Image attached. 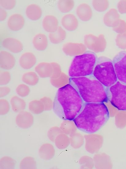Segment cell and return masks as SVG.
Listing matches in <instances>:
<instances>
[{"label":"cell","instance_id":"484cf974","mask_svg":"<svg viewBox=\"0 0 126 169\" xmlns=\"http://www.w3.org/2000/svg\"><path fill=\"white\" fill-rule=\"evenodd\" d=\"M29 108L32 112L37 114L41 113L44 109V107L42 102L37 100L30 102Z\"/></svg>","mask_w":126,"mask_h":169},{"label":"cell","instance_id":"277c9868","mask_svg":"<svg viewBox=\"0 0 126 169\" xmlns=\"http://www.w3.org/2000/svg\"><path fill=\"white\" fill-rule=\"evenodd\" d=\"M97 61L95 54L88 52L75 56L68 72L70 77H78L92 75Z\"/></svg>","mask_w":126,"mask_h":169},{"label":"cell","instance_id":"9c48e42d","mask_svg":"<svg viewBox=\"0 0 126 169\" xmlns=\"http://www.w3.org/2000/svg\"><path fill=\"white\" fill-rule=\"evenodd\" d=\"M7 26L13 31H17L22 28L25 24L23 16L19 14H14L10 16L8 19Z\"/></svg>","mask_w":126,"mask_h":169},{"label":"cell","instance_id":"30bf717a","mask_svg":"<svg viewBox=\"0 0 126 169\" xmlns=\"http://www.w3.org/2000/svg\"><path fill=\"white\" fill-rule=\"evenodd\" d=\"M4 48L13 53H18L23 49V45L21 42L17 39L8 37L4 39L2 42Z\"/></svg>","mask_w":126,"mask_h":169},{"label":"cell","instance_id":"ac0fdd59","mask_svg":"<svg viewBox=\"0 0 126 169\" xmlns=\"http://www.w3.org/2000/svg\"><path fill=\"white\" fill-rule=\"evenodd\" d=\"M38 153L41 159L48 160L53 158L55 154V150L52 145L49 143H45L40 147Z\"/></svg>","mask_w":126,"mask_h":169},{"label":"cell","instance_id":"cb8c5ba5","mask_svg":"<svg viewBox=\"0 0 126 169\" xmlns=\"http://www.w3.org/2000/svg\"><path fill=\"white\" fill-rule=\"evenodd\" d=\"M36 163L31 157H26L21 161L20 164L21 169H34L36 167Z\"/></svg>","mask_w":126,"mask_h":169},{"label":"cell","instance_id":"4dcf8cb0","mask_svg":"<svg viewBox=\"0 0 126 169\" xmlns=\"http://www.w3.org/2000/svg\"><path fill=\"white\" fill-rule=\"evenodd\" d=\"M113 30L119 34L126 32V22L124 20L120 19L116 25L113 27Z\"/></svg>","mask_w":126,"mask_h":169},{"label":"cell","instance_id":"d4e9b609","mask_svg":"<svg viewBox=\"0 0 126 169\" xmlns=\"http://www.w3.org/2000/svg\"><path fill=\"white\" fill-rule=\"evenodd\" d=\"M1 169H13L15 165V162L12 158L6 156L0 159Z\"/></svg>","mask_w":126,"mask_h":169},{"label":"cell","instance_id":"2e32d148","mask_svg":"<svg viewBox=\"0 0 126 169\" xmlns=\"http://www.w3.org/2000/svg\"><path fill=\"white\" fill-rule=\"evenodd\" d=\"M77 14L81 20L87 21L89 20L92 16V11L90 6L86 3H83L77 7Z\"/></svg>","mask_w":126,"mask_h":169},{"label":"cell","instance_id":"44dd1931","mask_svg":"<svg viewBox=\"0 0 126 169\" xmlns=\"http://www.w3.org/2000/svg\"><path fill=\"white\" fill-rule=\"evenodd\" d=\"M32 43L37 50L40 51L44 50L48 45L47 37L44 34L39 33L34 37Z\"/></svg>","mask_w":126,"mask_h":169},{"label":"cell","instance_id":"7c38bea8","mask_svg":"<svg viewBox=\"0 0 126 169\" xmlns=\"http://www.w3.org/2000/svg\"><path fill=\"white\" fill-rule=\"evenodd\" d=\"M42 26L44 30L51 33L55 32L58 28V21L57 18L52 15H47L44 18Z\"/></svg>","mask_w":126,"mask_h":169},{"label":"cell","instance_id":"603a6c76","mask_svg":"<svg viewBox=\"0 0 126 169\" xmlns=\"http://www.w3.org/2000/svg\"><path fill=\"white\" fill-rule=\"evenodd\" d=\"M74 6V2L73 0H59L58 3V7L60 12L62 13H67L73 8Z\"/></svg>","mask_w":126,"mask_h":169},{"label":"cell","instance_id":"4316f807","mask_svg":"<svg viewBox=\"0 0 126 169\" xmlns=\"http://www.w3.org/2000/svg\"><path fill=\"white\" fill-rule=\"evenodd\" d=\"M92 5L95 10L102 12L104 11L108 8L109 2L107 0H93Z\"/></svg>","mask_w":126,"mask_h":169},{"label":"cell","instance_id":"d590c367","mask_svg":"<svg viewBox=\"0 0 126 169\" xmlns=\"http://www.w3.org/2000/svg\"><path fill=\"white\" fill-rule=\"evenodd\" d=\"M42 102L44 105L45 110H48L52 109V103L50 99L45 100H43V102L42 101Z\"/></svg>","mask_w":126,"mask_h":169},{"label":"cell","instance_id":"8d00e7d4","mask_svg":"<svg viewBox=\"0 0 126 169\" xmlns=\"http://www.w3.org/2000/svg\"><path fill=\"white\" fill-rule=\"evenodd\" d=\"M7 13L6 11L2 8H0V21H4L6 18Z\"/></svg>","mask_w":126,"mask_h":169},{"label":"cell","instance_id":"83f0119b","mask_svg":"<svg viewBox=\"0 0 126 169\" xmlns=\"http://www.w3.org/2000/svg\"><path fill=\"white\" fill-rule=\"evenodd\" d=\"M35 69L39 74H48L52 71V67L51 63L41 62L36 67Z\"/></svg>","mask_w":126,"mask_h":169},{"label":"cell","instance_id":"f546056e","mask_svg":"<svg viewBox=\"0 0 126 169\" xmlns=\"http://www.w3.org/2000/svg\"><path fill=\"white\" fill-rule=\"evenodd\" d=\"M116 45L120 48L126 49V32L118 34L116 39Z\"/></svg>","mask_w":126,"mask_h":169},{"label":"cell","instance_id":"9a60e30c","mask_svg":"<svg viewBox=\"0 0 126 169\" xmlns=\"http://www.w3.org/2000/svg\"><path fill=\"white\" fill-rule=\"evenodd\" d=\"M61 22L63 27L69 31L75 30L78 26L77 18L72 14H67L64 15L62 18Z\"/></svg>","mask_w":126,"mask_h":169},{"label":"cell","instance_id":"7402d4cb","mask_svg":"<svg viewBox=\"0 0 126 169\" xmlns=\"http://www.w3.org/2000/svg\"><path fill=\"white\" fill-rule=\"evenodd\" d=\"M66 36L65 31L60 26L55 32L50 33L48 37L50 41L53 44H59L63 42Z\"/></svg>","mask_w":126,"mask_h":169},{"label":"cell","instance_id":"5bb4252c","mask_svg":"<svg viewBox=\"0 0 126 169\" xmlns=\"http://www.w3.org/2000/svg\"><path fill=\"white\" fill-rule=\"evenodd\" d=\"M62 49L67 54L71 55L74 53L84 52L86 49V47L82 43L69 42L64 44Z\"/></svg>","mask_w":126,"mask_h":169},{"label":"cell","instance_id":"8992f818","mask_svg":"<svg viewBox=\"0 0 126 169\" xmlns=\"http://www.w3.org/2000/svg\"><path fill=\"white\" fill-rule=\"evenodd\" d=\"M107 90L111 104L119 110L126 111V84L118 81Z\"/></svg>","mask_w":126,"mask_h":169},{"label":"cell","instance_id":"ba28073f","mask_svg":"<svg viewBox=\"0 0 126 169\" xmlns=\"http://www.w3.org/2000/svg\"><path fill=\"white\" fill-rule=\"evenodd\" d=\"M84 45L88 48L95 52H101L104 50L107 42L104 36L100 34L96 36L92 34L85 35Z\"/></svg>","mask_w":126,"mask_h":169},{"label":"cell","instance_id":"f1b7e54d","mask_svg":"<svg viewBox=\"0 0 126 169\" xmlns=\"http://www.w3.org/2000/svg\"><path fill=\"white\" fill-rule=\"evenodd\" d=\"M12 100L11 105L13 110L16 112H21L24 109L25 104L24 101L21 100Z\"/></svg>","mask_w":126,"mask_h":169},{"label":"cell","instance_id":"836d02e7","mask_svg":"<svg viewBox=\"0 0 126 169\" xmlns=\"http://www.w3.org/2000/svg\"><path fill=\"white\" fill-rule=\"evenodd\" d=\"M119 12L121 14L126 13V0H121L117 4Z\"/></svg>","mask_w":126,"mask_h":169},{"label":"cell","instance_id":"8fae6325","mask_svg":"<svg viewBox=\"0 0 126 169\" xmlns=\"http://www.w3.org/2000/svg\"><path fill=\"white\" fill-rule=\"evenodd\" d=\"M33 117L31 114L25 112H21L17 116L16 123L19 127L24 129L29 128L32 125Z\"/></svg>","mask_w":126,"mask_h":169},{"label":"cell","instance_id":"5b68a950","mask_svg":"<svg viewBox=\"0 0 126 169\" xmlns=\"http://www.w3.org/2000/svg\"><path fill=\"white\" fill-rule=\"evenodd\" d=\"M92 75L107 88L118 81L113 62L108 58H100L97 61Z\"/></svg>","mask_w":126,"mask_h":169},{"label":"cell","instance_id":"3957f363","mask_svg":"<svg viewBox=\"0 0 126 169\" xmlns=\"http://www.w3.org/2000/svg\"><path fill=\"white\" fill-rule=\"evenodd\" d=\"M69 81L85 103H104L109 101L107 88L93 75L70 77Z\"/></svg>","mask_w":126,"mask_h":169},{"label":"cell","instance_id":"4fadbf2b","mask_svg":"<svg viewBox=\"0 0 126 169\" xmlns=\"http://www.w3.org/2000/svg\"><path fill=\"white\" fill-rule=\"evenodd\" d=\"M120 19V15L115 9L112 8L105 14L103 17L104 24L109 27H114L116 26Z\"/></svg>","mask_w":126,"mask_h":169},{"label":"cell","instance_id":"d6a6232c","mask_svg":"<svg viewBox=\"0 0 126 169\" xmlns=\"http://www.w3.org/2000/svg\"><path fill=\"white\" fill-rule=\"evenodd\" d=\"M1 6L4 8L10 10L13 8L16 4V1L14 0H1Z\"/></svg>","mask_w":126,"mask_h":169},{"label":"cell","instance_id":"6da1fadb","mask_svg":"<svg viewBox=\"0 0 126 169\" xmlns=\"http://www.w3.org/2000/svg\"><path fill=\"white\" fill-rule=\"evenodd\" d=\"M109 117L108 109L104 103H85L73 120L77 128L88 134L94 133L101 129Z\"/></svg>","mask_w":126,"mask_h":169},{"label":"cell","instance_id":"d6986e66","mask_svg":"<svg viewBox=\"0 0 126 169\" xmlns=\"http://www.w3.org/2000/svg\"><path fill=\"white\" fill-rule=\"evenodd\" d=\"M27 17L32 21H36L39 19L42 14L41 8L37 5L32 4L28 5L25 10Z\"/></svg>","mask_w":126,"mask_h":169},{"label":"cell","instance_id":"e575fe53","mask_svg":"<svg viewBox=\"0 0 126 169\" xmlns=\"http://www.w3.org/2000/svg\"><path fill=\"white\" fill-rule=\"evenodd\" d=\"M3 104L2 101L0 102V114L1 115H4L6 114L9 109V104L7 101H4Z\"/></svg>","mask_w":126,"mask_h":169},{"label":"cell","instance_id":"e0dca14e","mask_svg":"<svg viewBox=\"0 0 126 169\" xmlns=\"http://www.w3.org/2000/svg\"><path fill=\"white\" fill-rule=\"evenodd\" d=\"M15 63V59L13 56L10 53L5 51L0 52V66L5 69L12 68Z\"/></svg>","mask_w":126,"mask_h":169},{"label":"cell","instance_id":"7a4b0ae2","mask_svg":"<svg viewBox=\"0 0 126 169\" xmlns=\"http://www.w3.org/2000/svg\"><path fill=\"white\" fill-rule=\"evenodd\" d=\"M56 100L57 113L66 120H73L84 103L75 89L69 83L58 90Z\"/></svg>","mask_w":126,"mask_h":169},{"label":"cell","instance_id":"52a82bcc","mask_svg":"<svg viewBox=\"0 0 126 169\" xmlns=\"http://www.w3.org/2000/svg\"><path fill=\"white\" fill-rule=\"evenodd\" d=\"M113 62L118 81L126 84V51L119 53Z\"/></svg>","mask_w":126,"mask_h":169},{"label":"cell","instance_id":"ffe728a7","mask_svg":"<svg viewBox=\"0 0 126 169\" xmlns=\"http://www.w3.org/2000/svg\"><path fill=\"white\" fill-rule=\"evenodd\" d=\"M36 62V58L32 53L26 52L22 54L19 59L21 66L25 69H29L33 66Z\"/></svg>","mask_w":126,"mask_h":169},{"label":"cell","instance_id":"1f68e13d","mask_svg":"<svg viewBox=\"0 0 126 169\" xmlns=\"http://www.w3.org/2000/svg\"><path fill=\"white\" fill-rule=\"evenodd\" d=\"M59 129L56 126L50 128L48 131V136L49 139L53 142H55V139L59 133Z\"/></svg>","mask_w":126,"mask_h":169}]
</instances>
